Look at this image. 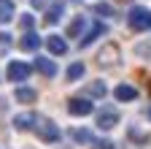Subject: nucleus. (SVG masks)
Wrapping results in <instances>:
<instances>
[{
  "label": "nucleus",
  "mask_w": 151,
  "mask_h": 149,
  "mask_svg": "<svg viewBox=\"0 0 151 149\" xmlns=\"http://www.w3.org/2000/svg\"><path fill=\"white\" fill-rule=\"evenodd\" d=\"M32 130L38 133V138H41V141H57V138H60V127H57V122L49 119V117H41V114H38Z\"/></svg>",
  "instance_id": "nucleus-1"
},
{
  "label": "nucleus",
  "mask_w": 151,
  "mask_h": 149,
  "mask_svg": "<svg viewBox=\"0 0 151 149\" xmlns=\"http://www.w3.org/2000/svg\"><path fill=\"white\" fill-rule=\"evenodd\" d=\"M127 22H129V27L135 30V33H143V30H148V27H151V11H148V8H143V6H135V8L129 11Z\"/></svg>",
  "instance_id": "nucleus-2"
},
{
  "label": "nucleus",
  "mask_w": 151,
  "mask_h": 149,
  "mask_svg": "<svg viewBox=\"0 0 151 149\" xmlns=\"http://www.w3.org/2000/svg\"><path fill=\"white\" fill-rule=\"evenodd\" d=\"M119 63V46L116 44H108L97 52V65L100 68H111V65H116Z\"/></svg>",
  "instance_id": "nucleus-3"
},
{
  "label": "nucleus",
  "mask_w": 151,
  "mask_h": 149,
  "mask_svg": "<svg viewBox=\"0 0 151 149\" xmlns=\"http://www.w3.org/2000/svg\"><path fill=\"white\" fill-rule=\"evenodd\" d=\"M32 73V68L27 65V63H22V60H14V63H8V71H6V76L11 79V81H24L27 76Z\"/></svg>",
  "instance_id": "nucleus-4"
},
{
  "label": "nucleus",
  "mask_w": 151,
  "mask_h": 149,
  "mask_svg": "<svg viewBox=\"0 0 151 149\" xmlns=\"http://www.w3.org/2000/svg\"><path fill=\"white\" fill-rule=\"evenodd\" d=\"M68 111L73 117H86V114H92V100H86V98H70L68 100Z\"/></svg>",
  "instance_id": "nucleus-5"
},
{
  "label": "nucleus",
  "mask_w": 151,
  "mask_h": 149,
  "mask_svg": "<svg viewBox=\"0 0 151 149\" xmlns=\"http://www.w3.org/2000/svg\"><path fill=\"white\" fill-rule=\"evenodd\" d=\"M116 125H119V111L103 108L100 114H97V127L100 130H111V127H116Z\"/></svg>",
  "instance_id": "nucleus-6"
},
{
  "label": "nucleus",
  "mask_w": 151,
  "mask_h": 149,
  "mask_svg": "<svg viewBox=\"0 0 151 149\" xmlns=\"http://www.w3.org/2000/svg\"><path fill=\"white\" fill-rule=\"evenodd\" d=\"M105 33H108V27H105L103 22H92V25H89V30H86V35L81 38V46H89L92 41H97L100 35H105Z\"/></svg>",
  "instance_id": "nucleus-7"
},
{
  "label": "nucleus",
  "mask_w": 151,
  "mask_h": 149,
  "mask_svg": "<svg viewBox=\"0 0 151 149\" xmlns=\"http://www.w3.org/2000/svg\"><path fill=\"white\" fill-rule=\"evenodd\" d=\"M35 71L43 73L46 79H54V76H57V63L49 60V57H35Z\"/></svg>",
  "instance_id": "nucleus-8"
},
{
  "label": "nucleus",
  "mask_w": 151,
  "mask_h": 149,
  "mask_svg": "<svg viewBox=\"0 0 151 149\" xmlns=\"http://www.w3.org/2000/svg\"><path fill=\"white\" fill-rule=\"evenodd\" d=\"M46 46H49V52L54 54V57H62V54L68 52V44H65L62 35H49V38H46Z\"/></svg>",
  "instance_id": "nucleus-9"
},
{
  "label": "nucleus",
  "mask_w": 151,
  "mask_h": 149,
  "mask_svg": "<svg viewBox=\"0 0 151 149\" xmlns=\"http://www.w3.org/2000/svg\"><path fill=\"white\" fill-rule=\"evenodd\" d=\"M113 98H116V100H124V103L138 100V89H135V87H129V84H119L116 89H113Z\"/></svg>",
  "instance_id": "nucleus-10"
},
{
  "label": "nucleus",
  "mask_w": 151,
  "mask_h": 149,
  "mask_svg": "<svg viewBox=\"0 0 151 149\" xmlns=\"http://www.w3.org/2000/svg\"><path fill=\"white\" fill-rule=\"evenodd\" d=\"M35 119H38V114H32V111H27V114H16L14 117V127L16 130H32L35 127Z\"/></svg>",
  "instance_id": "nucleus-11"
},
{
  "label": "nucleus",
  "mask_w": 151,
  "mask_h": 149,
  "mask_svg": "<svg viewBox=\"0 0 151 149\" xmlns=\"http://www.w3.org/2000/svg\"><path fill=\"white\" fill-rule=\"evenodd\" d=\"M65 14V3H51L46 6V25H57Z\"/></svg>",
  "instance_id": "nucleus-12"
},
{
  "label": "nucleus",
  "mask_w": 151,
  "mask_h": 149,
  "mask_svg": "<svg viewBox=\"0 0 151 149\" xmlns=\"http://www.w3.org/2000/svg\"><path fill=\"white\" fill-rule=\"evenodd\" d=\"M19 46H22V52H35L38 46H41V38H38V33L27 30V33L22 35V41H19Z\"/></svg>",
  "instance_id": "nucleus-13"
},
{
  "label": "nucleus",
  "mask_w": 151,
  "mask_h": 149,
  "mask_svg": "<svg viewBox=\"0 0 151 149\" xmlns=\"http://www.w3.org/2000/svg\"><path fill=\"white\" fill-rule=\"evenodd\" d=\"M14 14H16L14 0H0V25H8L14 19Z\"/></svg>",
  "instance_id": "nucleus-14"
},
{
  "label": "nucleus",
  "mask_w": 151,
  "mask_h": 149,
  "mask_svg": "<svg viewBox=\"0 0 151 149\" xmlns=\"http://www.w3.org/2000/svg\"><path fill=\"white\" fill-rule=\"evenodd\" d=\"M14 98H16L19 103H32V100L38 98V92H35L32 87H16V92H14Z\"/></svg>",
  "instance_id": "nucleus-15"
},
{
  "label": "nucleus",
  "mask_w": 151,
  "mask_h": 149,
  "mask_svg": "<svg viewBox=\"0 0 151 149\" xmlns=\"http://www.w3.org/2000/svg\"><path fill=\"white\" fill-rule=\"evenodd\" d=\"M84 25H86V16H84V14H76V16H73V22H70V27H68V35H70V38L81 35Z\"/></svg>",
  "instance_id": "nucleus-16"
},
{
  "label": "nucleus",
  "mask_w": 151,
  "mask_h": 149,
  "mask_svg": "<svg viewBox=\"0 0 151 149\" xmlns=\"http://www.w3.org/2000/svg\"><path fill=\"white\" fill-rule=\"evenodd\" d=\"M11 46H14L11 33H0V57H6V54L11 52Z\"/></svg>",
  "instance_id": "nucleus-17"
},
{
  "label": "nucleus",
  "mask_w": 151,
  "mask_h": 149,
  "mask_svg": "<svg viewBox=\"0 0 151 149\" xmlns=\"http://www.w3.org/2000/svg\"><path fill=\"white\" fill-rule=\"evenodd\" d=\"M81 76H84V65H81V63H70V65H68V79H70V81H78Z\"/></svg>",
  "instance_id": "nucleus-18"
},
{
  "label": "nucleus",
  "mask_w": 151,
  "mask_h": 149,
  "mask_svg": "<svg viewBox=\"0 0 151 149\" xmlns=\"http://www.w3.org/2000/svg\"><path fill=\"white\" fill-rule=\"evenodd\" d=\"M70 138L81 141V144H89V141H92V133H89V130H81V127H76V130H70Z\"/></svg>",
  "instance_id": "nucleus-19"
},
{
  "label": "nucleus",
  "mask_w": 151,
  "mask_h": 149,
  "mask_svg": "<svg viewBox=\"0 0 151 149\" xmlns=\"http://www.w3.org/2000/svg\"><path fill=\"white\" fill-rule=\"evenodd\" d=\"M89 95H92V98H103V95H105V84H103V81H92V84H89Z\"/></svg>",
  "instance_id": "nucleus-20"
},
{
  "label": "nucleus",
  "mask_w": 151,
  "mask_h": 149,
  "mask_svg": "<svg viewBox=\"0 0 151 149\" xmlns=\"http://www.w3.org/2000/svg\"><path fill=\"white\" fill-rule=\"evenodd\" d=\"M89 146L92 149H113V141H108V138H92Z\"/></svg>",
  "instance_id": "nucleus-21"
},
{
  "label": "nucleus",
  "mask_w": 151,
  "mask_h": 149,
  "mask_svg": "<svg viewBox=\"0 0 151 149\" xmlns=\"http://www.w3.org/2000/svg\"><path fill=\"white\" fill-rule=\"evenodd\" d=\"M129 138H132V141H148V133L132 125V127H129Z\"/></svg>",
  "instance_id": "nucleus-22"
},
{
  "label": "nucleus",
  "mask_w": 151,
  "mask_h": 149,
  "mask_svg": "<svg viewBox=\"0 0 151 149\" xmlns=\"http://www.w3.org/2000/svg\"><path fill=\"white\" fill-rule=\"evenodd\" d=\"M94 14H100V16H113V6H108V3H97V6H94Z\"/></svg>",
  "instance_id": "nucleus-23"
},
{
  "label": "nucleus",
  "mask_w": 151,
  "mask_h": 149,
  "mask_svg": "<svg viewBox=\"0 0 151 149\" xmlns=\"http://www.w3.org/2000/svg\"><path fill=\"white\" fill-rule=\"evenodd\" d=\"M19 25H22L24 30H32V27H35V16H32V14H24L22 19H19Z\"/></svg>",
  "instance_id": "nucleus-24"
},
{
  "label": "nucleus",
  "mask_w": 151,
  "mask_h": 149,
  "mask_svg": "<svg viewBox=\"0 0 151 149\" xmlns=\"http://www.w3.org/2000/svg\"><path fill=\"white\" fill-rule=\"evenodd\" d=\"M30 6H32V8H43L46 0H30Z\"/></svg>",
  "instance_id": "nucleus-25"
},
{
  "label": "nucleus",
  "mask_w": 151,
  "mask_h": 149,
  "mask_svg": "<svg viewBox=\"0 0 151 149\" xmlns=\"http://www.w3.org/2000/svg\"><path fill=\"white\" fill-rule=\"evenodd\" d=\"M146 114H148V119H151V106H148V111H146Z\"/></svg>",
  "instance_id": "nucleus-26"
},
{
  "label": "nucleus",
  "mask_w": 151,
  "mask_h": 149,
  "mask_svg": "<svg viewBox=\"0 0 151 149\" xmlns=\"http://www.w3.org/2000/svg\"><path fill=\"white\" fill-rule=\"evenodd\" d=\"M73 3H81V0H73Z\"/></svg>",
  "instance_id": "nucleus-27"
}]
</instances>
